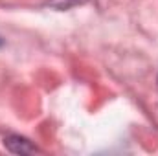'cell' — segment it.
I'll return each instance as SVG.
<instances>
[{
    "mask_svg": "<svg viewBox=\"0 0 158 156\" xmlns=\"http://www.w3.org/2000/svg\"><path fill=\"white\" fill-rule=\"evenodd\" d=\"M4 143L7 145V149L11 153H20V154H28V153H35L37 147L31 145L26 138H20V136H9L7 140H4Z\"/></svg>",
    "mask_w": 158,
    "mask_h": 156,
    "instance_id": "1",
    "label": "cell"
}]
</instances>
